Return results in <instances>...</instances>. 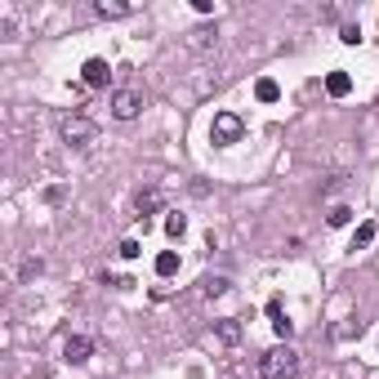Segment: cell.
<instances>
[{"label":"cell","mask_w":379,"mask_h":379,"mask_svg":"<svg viewBox=\"0 0 379 379\" xmlns=\"http://www.w3.org/2000/svg\"><path fill=\"white\" fill-rule=\"evenodd\" d=\"M259 375L263 379H299V353L290 344H277L259 357Z\"/></svg>","instance_id":"cell-1"},{"label":"cell","mask_w":379,"mask_h":379,"mask_svg":"<svg viewBox=\"0 0 379 379\" xmlns=\"http://www.w3.org/2000/svg\"><path fill=\"white\" fill-rule=\"evenodd\" d=\"M59 134H63L68 147H90L94 139H99V125H94L85 112H68V116L59 121Z\"/></svg>","instance_id":"cell-2"},{"label":"cell","mask_w":379,"mask_h":379,"mask_svg":"<svg viewBox=\"0 0 379 379\" xmlns=\"http://www.w3.org/2000/svg\"><path fill=\"white\" fill-rule=\"evenodd\" d=\"M245 134V121L236 116V112H219V116H214V125H210V139L219 147H227V143H236V139Z\"/></svg>","instance_id":"cell-3"},{"label":"cell","mask_w":379,"mask_h":379,"mask_svg":"<svg viewBox=\"0 0 379 379\" xmlns=\"http://www.w3.org/2000/svg\"><path fill=\"white\" fill-rule=\"evenodd\" d=\"M139 107H143V94H139V90H116V94H112V116H116V121H134Z\"/></svg>","instance_id":"cell-4"},{"label":"cell","mask_w":379,"mask_h":379,"mask_svg":"<svg viewBox=\"0 0 379 379\" xmlns=\"http://www.w3.org/2000/svg\"><path fill=\"white\" fill-rule=\"evenodd\" d=\"M81 81L90 85V90H103V85L112 81V68H107V63H103V59H90V63H85V68H81Z\"/></svg>","instance_id":"cell-5"},{"label":"cell","mask_w":379,"mask_h":379,"mask_svg":"<svg viewBox=\"0 0 379 379\" xmlns=\"http://www.w3.org/2000/svg\"><path fill=\"white\" fill-rule=\"evenodd\" d=\"M90 353H94V339H85V335H72L68 344H63V357H68L72 366H81V362H90Z\"/></svg>","instance_id":"cell-6"},{"label":"cell","mask_w":379,"mask_h":379,"mask_svg":"<svg viewBox=\"0 0 379 379\" xmlns=\"http://www.w3.org/2000/svg\"><path fill=\"white\" fill-rule=\"evenodd\" d=\"M214 335H219L227 348H236V344H241V321H236V317H223V321H214Z\"/></svg>","instance_id":"cell-7"},{"label":"cell","mask_w":379,"mask_h":379,"mask_svg":"<svg viewBox=\"0 0 379 379\" xmlns=\"http://www.w3.org/2000/svg\"><path fill=\"white\" fill-rule=\"evenodd\" d=\"M94 14L99 18H125V14H134V5H125V0H99Z\"/></svg>","instance_id":"cell-8"},{"label":"cell","mask_w":379,"mask_h":379,"mask_svg":"<svg viewBox=\"0 0 379 379\" xmlns=\"http://www.w3.org/2000/svg\"><path fill=\"white\" fill-rule=\"evenodd\" d=\"M348 90H353V76H348V72H330V76H326V94H335V99H344Z\"/></svg>","instance_id":"cell-9"},{"label":"cell","mask_w":379,"mask_h":379,"mask_svg":"<svg viewBox=\"0 0 379 379\" xmlns=\"http://www.w3.org/2000/svg\"><path fill=\"white\" fill-rule=\"evenodd\" d=\"M268 317H272V330H277L281 339H286L290 330H295V326H290V321H286V312H281V299H268Z\"/></svg>","instance_id":"cell-10"},{"label":"cell","mask_w":379,"mask_h":379,"mask_svg":"<svg viewBox=\"0 0 379 379\" xmlns=\"http://www.w3.org/2000/svg\"><path fill=\"white\" fill-rule=\"evenodd\" d=\"M254 99H259V103H277V99H281V85H277V81H268V76H263V81L254 85Z\"/></svg>","instance_id":"cell-11"},{"label":"cell","mask_w":379,"mask_h":379,"mask_svg":"<svg viewBox=\"0 0 379 379\" xmlns=\"http://www.w3.org/2000/svg\"><path fill=\"white\" fill-rule=\"evenodd\" d=\"M178 272V254L174 250H161L156 254V277H174Z\"/></svg>","instance_id":"cell-12"},{"label":"cell","mask_w":379,"mask_h":379,"mask_svg":"<svg viewBox=\"0 0 379 379\" xmlns=\"http://www.w3.org/2000/svg\"><path fill=\"white\" fill-rule=\"evenodd\" d=\"M187 45H192V50H214V32L210 27H196V32L187 36Z\"/></svg>","instance_id":"cell-13"},{"label":"cell","mask_w":379,"mask_h":379,"mask_svg":"<svg viewBox=\"0 0 379 379\" xmlns=\"http://www.w3.org/2000/svg\"><path fill=\"white\" fill-rule=\"evenodd\" d=\"M375 236H379V227L375 223H362V227H357V236H353V250H366Z\"/></svg>","instance_id":"cell-14"},{"label":"cell","mask_w":379,"mask_h":379,"mask_svg":"<svg viewBox=\"0 0 379 379\" xmlns=\"http://www.w3.org/2000/svg\"><path fill=\"white\" fill-rule=\"evenodd\" d=\"M139 214H152V210H156V205H161V192H156V187H147V192H139Z\"/></svg>","instance_id":"cell-15"},{"label":"cell","mask_w":379,"mask_h":379,"mask_svg":"<svg viewBox=\"0 0 379 379\" xmlns=\"http://www.w3.org/2000/svg\"><path fill=\"white\" fill-rule=\"evenodd\" d=\"M187 232V219H183V214H170V219H165V236H170V241H178V236H183Z\"/></svg>","instance_id":"cell-16"},{"label":"cell","mask_w":379,"mask_h":379,"mask_svg":"<svg viewBox=\"0 0 379 379\" xmlns=\"http://www.w3.org/2000/svg\"><path fill=\"white\" fill-rule=\"evenodd\" d=\"M139 254H143V245H139L134 236H125V241H121V259H139Z\"/></svg>","instance_id":"cell-17"},{"label":"cell","mask_w":379,"mask_h":379,"mask_svg":"<svg viewBox=\"0 0 379 379\" xmlns=\"http://www.w3.org/2000/svg\"><path fill=\"white\" fill-rule=\"evenodd\" d=\"M348 219H353V210H348V205H335V210H330V227H344Z\"/></svg>","instance_id":"cell-18"},{"label":"cell","mask_w":379,"mask_h":379,"mask_svg":"<svg viewBox=\"0 0 379 379\" xmlns=\"http://www.w3.org/2000/svg\"><path fill=\"white\" fill-rule=\"evenodd\" d=\"M205 295H210V299L227 295V281H223V277H210V281H205Z\"/></svg>","instance_id":"cell-19"},{"label":"cell","mask_w":379,"mask_h":379,"mask_svg":"<svg viewBox=\"0 0 379 379\" xmlns=\"http://www.w3.org/2000/svg\"><path fill=\"white\" fill-rule=\"evenodd\" d=\"M339 41H344V45H357V41H362V32H357V27H353V23H348V27H344V32H339Z\"/></svg>","instance_id":"cell-20"}]
</instances>
